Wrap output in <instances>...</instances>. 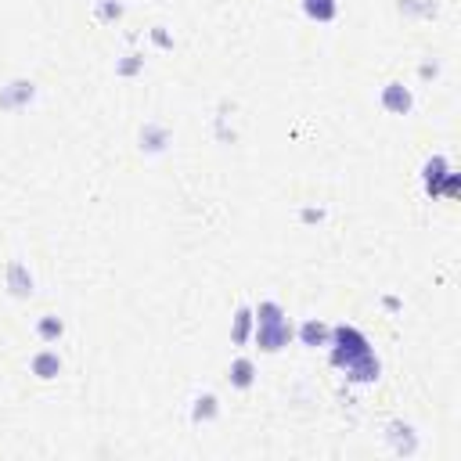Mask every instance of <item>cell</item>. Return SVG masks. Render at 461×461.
Wrapping results in <instances>:
<instances>
[{
	"label": "cell",
	"instance_id": "cell-11",
	"mask_svg": "<svg viewBox=\"0 0 461 461\" xmlns=\"http://www.w3.org/2000/svg\"><path fill=\"white\" fill-rule=\"evenodd\" d=\"M256 321L260 325H278V321H285V310L278 303H260L256 306Z\"/></svg>",
	"mask_w": 461,
	"mask_h": 461
},
{
	"label": "cell",
	"instance_id": "cell-6",
	"mask_svg": "<svg viewBox=\"0 0 461 461\" xmlns=\"http://www.w3.org/2000/svg\"><path fill=\"white\" fill-rule=\"evenodd\" d=\"M253 382H256V364L249 357H238L235 364H230V386H235V389H249Z\"/></svg>",
	"mask_w": 461,
	"mask_h": 461
},
{
	"label": "cell",
	"instance_id": "cell-2",
	"mask_svg": "<svg viewBox=\"0 0 461 461\" xmlns=\"http://www.w3.org/2000/svg\"><path fill=\"white\" fill-rule=\"evenodd\" d=\"M288 339H292V328L285 321H278V325H260L256 328V343L267 353H278L281 346H288Z\"/></svg>",
	"mask_w": 461,
	"mask_h": 461
},
{
	"label": "cell",
	"instance_id": "cell-8",
	"mask_svg": "<svg viewBox=\"0 0 461 461\" xmlns=\"http://www.w3.org/2000/svg\"><path fill=\"white\" fill-rule=\"evenodd\" d=\"M303 11L313 18V22H331L339 8H335V0H303Z\"/></svg>",
	"mask_w": 461,
	"mask_h": 461
},
{
	"label": "cell",
	"instance_id": "cell-3",
	"mask_svg": "<svg viewBox=\"0 0 461 461\" xmlns=\"http://www.w3.org/2000/svg\"><path fill=\"white\" fill-rule=\"evenodd\" d=\"M33 375H36V379H58V375H61V357H58V353L54 350H44V353H36V357H33Z\"/></svg>",
	"mask_w": 461,
	"mask_h": 461
},
{
	"label": "cell",
	"instance_id": "cell-7",
	"mask_svg": "<svg viewBox=\"0 0 461 461\" xmlns=\"http://www.w3.org/2000/svg\"><path fill=\"white\" fill-rule=\"evenodd\" d=\"M8 285L15 296H33V274H26L22 263H11L8 267Z\"/></svg>",
	"mask_w": 461,
	"mask_h": 461
},
{
	"label": "cell",
	"instance_id": "cell-10",
	"mask_svg": "<svg viewBox=\"0 0 461 461\" xmlns=\"http://www.w3.org/2000/svg\"><path fill=\"white\" fill-rule=\"evenodd\" d=\"M36 331H40V339H44V343H54V339H61L65 325H61L54 313H44V318H40V325H36Z\"/></svg>",
	"mask_w": 461,
	"mask_h": 461
},
{
	"label": "cell",
	"instance_id": "cell-1",
	"mask_svg": "<svg viewBox=\"0 0 461 461\" xmlns=\"http://www.w3.org/2000/svg\"><path fill=\"white\" fill-rule=\"evenodd\" d=\"M328 346H335V350H331V364L343 368L353 382H375V379H379V361L371 357L368 339H364L357 328L339 325V328L331 331Z\"/></svg>",
	"mask_w": 461,
	"mask_h": 461
},
{
	"label": "cell",
	"instance_id": "cell-15",
	"mask_svg": "<svg viewBox=\"0 0 461 461\" xmlns=\"http://www.w3.org/2000/svg\"><path fill=\"white\" fill-rule=\"evenodd\" d=\"M325 213H321V209H306V213H303V220H321Z\"/></svg>",
	"mask_w": 461,
	"mask_h": 461
},
{
	"label": "cell",
	"instance_id": "cell-9",
	"mask_svg": "<svg viewBox=\"0 0 461 461\" xmlns=\"http://www.w3.org/2000/svg\"><path fill=\"white\" fill-rule=\"evenodd\" d=\"M217 396L213 393H202V396H195V407H192V422H213L217 418Z\"/></svg>",
	"mask_w": 461,
	"mask_h": 461
},
{
	"label": "cell",
	"instance_id": "cell-12",
	"mask_svg": "<svg viewBox=\"0 0 461 461\" xmlns=\"http://www.w3.org/2000/svg\"><path fill=\"white\" fill-rule=\"evenodd\" d=\"M249 325H253V313H249V310L242 306V310L235 313V343H238V346L249 339Z\"/></svg>",
	"mask_w": 461,
	"mask_h": 461
},
{
	"label": "cell",
	"instance_id": "cell-5",
	"mask_svg": "<svg viewBox=\"0 0 461 461\" xmlns=\"http://www.w3.org/2000/svg\"><path fill=\"white\" fill-rule=\"evenodd\" d=\"M382 104H386L389 112H407V109H411V91L404 87V83H386Z\"/></svg>",
	"mask_w": 461,
	"mask_h": 461
},
{
	"label": "cell",
	"instance_id": "cell-14",
	"mask_svg": "<svg viewBox=\"0 0 461 461\" xmlns=\"http://www.w3.org/2000/svg\"><path fill=\"white\" fill-rule=\"evenodd\" d=\"M152 40H155V44H159V47H170V36H166V33H162V26H155V33H152Z\"/></svg>",
	"mask_w": 461,
	"mask_h": 461
},
{
	"label": "cell",
	"instance_id": "cell-13",
	"mask_svg": "<svg viewBox=\"0 0 461 461\" xmlns=\"http://www.w3.org/2000/svg\"><path fill=\"white\" fill-rule=\"evenodd\" d=\"M141 141H148V148H152V152H159L162 144L170 141V134H166L162 127H144V130H141Z\"/></svg>",
	"mask_w": 461,
	"mask_h": 461
},
{
	"label": "cell",
	"instance_id": "cell-4",
	"mask_svg": "<svg viewBox=\"0 0 461 461\" xmlns=\"http://www.w3.org/2000/svg\"><path fill=\"white\" fill-rule=\"evenodd\" d=\"M299 339H303V346H328L331 328H328L325 321H318V318H310V321H303V328H299Z\"/></svg>",
	"mask_w": 461,
	"mask_h": 461
}]
</instances>
